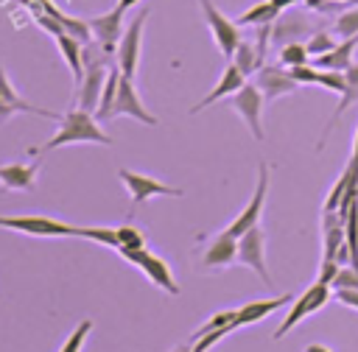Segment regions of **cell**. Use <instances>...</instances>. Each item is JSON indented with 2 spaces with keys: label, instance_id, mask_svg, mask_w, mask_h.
<instances>
[{
  "label": "cell",
  "instance_id": "obj_1",
  "mask_svg": "<svg viewBox=\"0 0 358 352\" xmlns=\"http://www.w3.org/2000/svg\"><path fill=\"white\" fill-rule=\"evenodd\" d=\"M76 142H98V145H112V137L103 134V129L98 126V117L81 106L67 109V115H62L59 129L50 140H45L42 145H34L28 154H45V151H56L62 145H76Z\"/></svg>",
  "mask_w": 358,
  "mask_h": 352
},
{
  "label": "cell",
  "instance_id": "obj_2",
  "mask_svg": "<svg viewBox=\"0 0 358 352\" xmlns=\"http://www.w3.org/2000/svg\"><path fill=\"white\" fill-rule=\"evenodd\" d=\"M330 296H333V285H324V282H319V279H316L310 288H305L302 296L294 299V305H291V310L285 313V318L280 321V327L274 330V341L285 338L302 318H308L310 313H316L319 307H324Z\"/></svg>",
  "mask_w": 358,
  "mask_h": 352
},
{
  "label": "cell",
  "instance_id": "obj_3",
  "mask_svg": "<svg viewBox=\"0 0 358 352\" xmlns=\"http://www.w3.org/2000/svg\"><path fill=\"white\" fill-rule=\"evenodd\" d=\"M0 226L34 237H78V226L48 215H0Z\"/></svg>",
  "mask_w": 358,
  "mask_h": 352
},
{
  "label": "cell",
  "instance_id": "obj_4",
  "mask_svg": "<svg viewBox=\"0 0 358 352\" xmlns=\"http://www.w3.org/2000/svg\"><path fill=\"white\" fill-rule=\"evenodd\" d=\"M148 20V8H140V14L134 17V22L126 25L123 36H120V45L115 50V64L120 67V73L126 78H134L137 75V67H140V47H143V25Z\"/></svg>",
  "mask_w": 358,
  "mask_h": 352
},
{
  "label": "cell",
  "instance_id": "obj_5",
  "mask_svg": "<svg viewBox=\"0 0 358 352\" xmlns=\"http://www.w3.org/2000/svg\"><path fill=\"white\" fill-rule=\"evenodd\" d=\"M117 179H120L123 187L129 190L134 207H143V204H148V201L157 198V196H171V198L182 196L179 187H171V184H165V182H159V179H154V176H145V173H137V170H129V168H120V170H117Z\"/></svg>",
  "mask_w": 358,
  "mask_h": 352
},
{
  "label": "cell",
  "instance_id": "obj_6",
  "mask_svg": "<svg viewBox=\"0 0 358 352\" xmlns=\"http://www.w3.org/2000/svg\"><path fill=\"white\" fill-rule=\"evenodd\" d=\"M263 101L266 95L260 92L257 84H243L235 95H229V106L241 115V120L246 123V129L252 131L255 140H263Z\"/></svg>",
  "mask_w": 358,
  "mask_h": 352
},
{
  "label": "cell",
  "instance_id": "obj_7",
  "mask_svg": "<svg viewBox=\"0 0 358 352\" xmlns=\"http://www.w3.org/2000/svg\"><path fill=\"white\" fill-rule=\"evenodd\" d=\"M266 196H268V162H257V184H255V193L249 198V204L243 207V212L227 226V232L232 237H241L243 232H249L252 226L260 223V215H263V204H266Z\"/></svg>",
  "mask_w": 358,
  "mask_h": 352
},
{
  "label": "cell",
  "instance_id": "obj_8",
  "mask_svg": "<svg viewBox=\"0 0 358 352\" xmlns=\"http://www.w3.org/2000/svg\"><path fill=\"white\" fill-rule=\"evenodd\" d=\"M199 3H201L204 22H207V28H210V34H213V39H215L218 50L224 53V59H232L235 47L241 45L238 22H235V20H229V17H224V14L213 6V0H199Z\"/></svg>",
  "mask_w": 358,
  "mask_h": 352
},
{
  "label": "cell",
  "instance_id": "obj_9",
  "mask_svg": "<svg viewBox=\"0 0 358 352\" xmlns=\"http://www.w3.org/2000/svg\"><path fill=\"white\" fill-rule=\"evenodd\" d=\"M238 263L249 265L266 285H271V277L266 268V232L260 229V223L238 237Z\"/></svg>",
  "mask_w": 358,
  "mask_h": 352
},
{
  "label": "cell",
  "instance_id": "obj_10",
  "mask_svg": "<svg viewBox=\"0 0 358 352\" xmlns=\"http://www.w3.org/2000/svg\"><path fill=\"white\" fill-rule=\"evenodd\" d=\"M123 8H109V11H103V14H98V17H90L87 22H90V31H92V42L103 50V53H115L117 50V45H120V36H123Z\"/></svg>",
  "mask_w": 358,
  "mask_h": 352
},
{
  "label": "cell",
  "instance_id": "obj_11",
  "mask_svg": "<svg viewBox=\"0 0 358 352\" xmlns=\"http://www.w3.org/2000/svg\"><path fill=\"white\" fill-rule=\"evenodd\" d=\"M115 117H134L145 126H157V117L143 106L140 95H137V87H134V78H120V87H117V95H115V103H112V112H109V120Z\"/></svg>",
  "mask_w": 358,
  "mask_h": 352
},
{
  "label": "cell",
  "instance_id": "obj_12",
  "mask_svg": "<svg viewBox=\"0 0 358 352\" xmlns=\"http://www.w3.org/2000/svg\"><path fill=\"white\" fill-rule=\"evenodd\" d=\"M347 240V221L338 210H322V260H336L338 246Z\"/></svg>",
  "mask_w": 358,
  "mask_h": 352
},
{
  "label": "cell",
  "instance_id": "obj_13",
  "mask_svg": "<svg viewBox=\"0 0 358 352\" xmlns=\"http://www.w3.org/2000/svg\"><path fill=\"white\" fill-rule=\"evenodd\" d=\"M39 168H42L39 162H8V165H0V184L6 190L31 193L36 187Z\"/></svg>",
  "mask_w": 358,
  "mask_h": 352
},
{
  "label": "cell",
  "instance_id": "obj_14",
  "mask_svg": "<svg viewBox=\"0 0 358 352\" xmlns=\"http://www.w3.org/2000/svg\"><path fill=\"white\" fill-rule=\"evenodd\" d=\"M257 87H260V92L266 95V101H274V98H280V95H291V92H296V81L291 78V73H288V67L285 70H280V67H271V64H263L260 70H257V81H255Z\"/></svg>",
  "mask_w": 358,
  "mask_h": 352
},
{
  "label": "cell",
  "instance_id": "obj_15",
  "mask_svg": "<svg viewBox=\"0 0 358 352\" xmlns=\"http://www.w3.org/2000/svg\"><path fill=\"white\" fill-rule=\"evenodd\" d=\"M243 84H246V75L238 70V64H235V61H229V64L224 67V73H221L218 84H215V87H213V89H210V92H207V95H204V98H201V101H199V103L190 109V115H196L199 109L213 106L215 101H221V98H227V95H235V92H238Z\"/></svg>",
  "mask_w": 358,
  "mask_h": 352
},
{
  "label": "cell",
  "instance_id": "obj_16",
  "mask_svg": "<svg viewBox=\"0 0 358 352\" xmlns=\"http://www.w3.org/2000/svg\"><path fill=\"white\" fill-rule=\"evenodd\" d=\"M235 260H238V237H232L227 229L218 232L201 254L204 268H224V265H232Z\"/></svg>",
  "mask_w": 358,
  "mask_h": 352
},
{
  "label": "cell",
  "instance_id": "obj_17",
  "mask_svg": "<svg viewBox=\"0 0 358 352\" xmlns=\"http://www.w3.org/2000/svg\"><path fill=\"white\" fill-rule=\"evenodd\" d=\"M291 299H294L291 293H280V296H271V299H257V302H249V305L238 307V316H235V327L257 324V321H263L266 316H271L274 310H280L282 305H288Z\"/></svg>",
  "mask_w": 358,
  "mask_h": 352
},
{
  "label": "cell",
  "instance_id": "obj_18",
  "mask_svg": "<svg viewBox=\"0 0 358 352\" xmlns=\"http://www.w3.org/2000/svg\"><path fill=\"white\" fill-rule=\"evenodd\" d=\"M137 268H140V271H143V274H145L157 288H162L165 293H171V296H173V293H179V285H176V279H173L171 265H168L162 257H157L154 251H148Z\"/></svg>",
  "mask_w": 358,
  "mask_h": 352
},
{
  "label": "cell",
  "instance_id": "obj_19",
  "mask_svg": "<svg viewBox=\"0 0 358 352\" xmlns=\"http://www.w3.org/2000/svg\"><path fill=\"white\" fill-rule=\"evenodd\" d=\"M56 39V45H59V53H62V59L67 61V67H70V73H73V81H76V87L81 84V78H84V42H78L76 36H70L67 31L64 34H59V36H53Z\"/></svg>",
  "mask_w": 358,
  "mask_h": 352
},
{
  "label": "cell",
  "instance_id": "obj_20",
  "mask_svg": "<svg viewBox=\"0 0 358 352\" xmlns=\"http://www.w3.org/2000/svg\"><path fill=\"white\" fill-rule=\"evenodd\" d=\"M344 73H347V87H344V92L338 95V103H336V112H333V117H330V123L324 126V131H322V140H319V145L324 142V137L330 134V129H333V126L338 123V117L344 115V109H347V106H352V103L358 101V64L352 61V64H350V67H347Z\"/></svg>",
  "mask_w": 358,
  "mask_h": 352
},
{
  "label": "cell",
  "instance_id": "obj_21",
  "mask_svg": "<svg viewBox=\"0 0 358 352\" xmlns=\"http://www.w3.org/2000/svg\"><path fill=\"white\" fill-rule=\"evenodd\" d=\"M120 78H123L120 67H117V64H112V67H109V75H106V81H103V92H101L98 109H95V117H98V123H101V120H109V112H112V103H115L117 87H120Z\"/></svg>",
  "mask_w": 358,
  "mask_h": 352
},
{
  "label": "cell",
  "instance_id": "obj_22",
  "mask_svg": "<svg viewBox=\"0 0 358 352\" xmlns=\"http://www.w3.org/2000/svg\"><path fill=\"white\" fill-rule=\"evenodd\" d=\"M277 17H280V8L274 6V0H263V3H255L252 8H246L235 22L238 25H274Z\"/></svg>",
  "mask_w": 358,
  "mask_h": 352
},
{
  "label": "cell",
  "instance_id": "obj_23",
  "mask_svg": "<svg viewBox=\"0 0 358 352\" xmlns=\"http://www.w3.org/2000/svg\"><path fill=\"white\" fill-rule=\"evenodd\" d=\"M229 61H235V64H238V70H241L243 75H249V73H255V70H260V67H263V59H260L257 47H255V45H249V42H243V39H241V45L235 47V53H232V59H229Z\"/></svg>",
  "mask_w": 358,
  "mask_h": 352
},
{
  "label": "cell",
  "instance_id": "obj_24",
  "mask_svg": "<svg viewBox=\"0 0 358 352\" xmlns=\"http://www.w3.org/2000/svg\"><path fill=\"white\" fill-rule=\"evenodd\" d=\"M78 237H87V240H95L101 246H109V249H120V237H117V229L112 226H78Z\"/></svg>",
  "mask_w": 358,
  "mask_h": 352
},
{
  "label": "cell",
  "instance_id": "obj_25",
  "mask_svg": "<svg viewBox=\"0 0 358 352\" xmlns=\"http://www.w3.org/2000/svg\"><path fill=\"white\" fill-rule=\"evenodd\" d=\"M235 316H238V310H218V313H213L193 335H190V341H196V338H201V335H207V332H213V330H221V327H235ZM238 330V327H235Z\"/></svg>",
  "mask_w": 358,
  "mask_h": 352
},
{
  "label": "cell",
  "instance_id": "obj_26",
  "mask_svg": "<svg viewBox=\"0 0 358 352\" xmlns=\"http://www.w3.org/2000/svg\"><path fill=\"white\" fill-rule=\"evenodd\" d=\"M308 47L305 42H288L280 47V64L282 67H296V64H308Z\"/></svg>",
  "mask_w": 358,
  "mask_h": 352
},
{
  "label": "cell",
  "instance_id": "obj_27",
  "mask_svg": "<svg viewBox=\"0 0 358 352\" xmlns=\"http://www.w3.org/2000/svg\"><path fill=\"white\" fill-rule=\"evenodd\" d=\"M333 31H336L341 39L358 34V6H350V8H344L341 14H336V25H333Z\"/></svg>",
  "mask_w": 358,
  "mask_h": 352
},
{
  "label": "cell",
  "instance_id": "obj_28",
  "mask_svg": "<svg viewBox=\"0 0 358 352\" xmlns=\"http://www.w3.org/2000/svg\"><path fill=\"white\" fill-rule=\"evenodd\" d=\"M305 47H308L310 56H324V53H330L336 47V42H333V36L327 31H313L310 39L305 42Z\"/></svg>",
  "mask_w": 358,
  "mask_h": 352
},
{
  "label": "cell",
  "instance_id": "obj_29",
  "mask_svg": "<svg viewBox=\"0 0 358 352\" xmlns=\"http://www.w3.org/2000/svg\"><path fill=\"white\" fill-rule=\"evenodd\" d=\"M288 73H291V78L302 87V84H319V75H322V70L319 67H310V64H296V67H288Z\"/></svg>",
  "mask_w": 358,
  "mask_h": 352
},
{
  "label": "cell",
  "instance_id": "obj_30",
  "mask_svg": "<svg viewBox=\"0 0 358 352\" xmlns=\"http://www.w3.org/2000/svg\"><path fill=\"white\" fill-rule=\"evenodd\" d=\"M319 84L341 95V92H344V87H347V73H344V70H322Z\"/></svg>",
  "mask_w": 358,
  "mask_h": 352
},
{
  "label": "cell",
  "instance_id": "obj_31",
  "mask_svg": "<svg viewBox=\"0 0 358 352\" xmlns=\"http://www.w3.org/2000/svg\"><path fill=\"white\" fill-rule=\"evenodd\" d=\"M344 288H358V268L355 265H341L336 279H333V291H344Z\"/></svg>",
  "mask_w": 358,
  "mask_h": 352
},
{
  "label": "cell",
  "instance_id": "obj_32",
  "mask_svg": "<svg viewBox=\"0 0 358 352\" xmlns=\"http://www.w3.org/2000/svg\"><path fill=\"white\" fill-rule=\"evenodd\" d=\"M117 229V237H120V246H145V237L137 226H115Z\"/></svg>",
  "mask_w": 358,
  "mask_h": 352
},
{
  "label": "cell",
  "instance_id": "obj_33",
  "mask_svg": "<svg viewBox=\"0 0 358 352\" xmlns=\"http://www.w3.org/2000/svg\"><path fill=\"white\" fill-rule=\"evenodd\" d=\"M338 263L336 260H322V265H319V282H324V285H333V279H336V274H338Z\"/></svg>",
  "mask_w": 358,
  "mask_h": 352
},
{
  "label": "cell",
  "instance_id": "obj_34",
  "mask_svg": "<svg viewBox=\"0 0 358 352\" xmlns=\"http://www.w3.org/2000/svg\"><path fill=\"white\" fill-rule=\"evenodd\" d=\"M333 296L344 305V307H352L358 310V288H344V291H333Z\"/></svg>",
  "mask_w": 358,
  "mask_h": 352
},
{
  "label": "cell",
  "instance_id": "obj_35",
  "mask_svg": "<svg viewBox=\"0 0 358 352\" xmlns=\"http://www.w3.org/2000/svg\"><path fill=\"white\" fill-rule=\"evenodd\" d=\"M14 112H17V109H14L11 103H6V101L0 98V123H6V120H8L11 115H14Z\"/></svg>",
  "mask_w": 358,
  "mask_h": 352
},
{
  "label": "cell",
  "instance_id": "obj_36",
  "mask_svg": "<svg viewBox=\"0 0 358 352\" xmlns=\"http://www.w3.org/2000/svg\"><path fill=\"white\" fill-rule=\"evenodd\" d=\"M140 0H117V8H123V11H129V8H134Z\"/></svg>",
  "mask_w": 358,
  "mask_h": 352
},
{
  "label": "cell",
  "instance_id": "obj_37",
  "mask_svg": "<svg viewBox=\"0 0 358 352\" xmlns=\"http://www.w3.org/2000/svg\"><path fill=\"white\" fill-rule=\"evenodd\" d=\"M305 352H333V349H327L324 344H310V346H305Z\"/></svg>",
  "mask_w": 358,
  "mask_h": 352
},
{
  "label": "cell",
  "instance_id": "obj_38",
  "mask_svg": "<svg viewBox=\"0 0 358 352\" xmlns=\"http://www.w3.org/2000/svg\"><path fill=\"white\" fill-rule=\"evenodd\" d=\"M171 352H193V346H187V344H179V346H173Z\"/></svg>",
  "mask_w": 358,
  "mask_h": 352
},
{
  "label": "cell",
  "instance_id": "obj_39",
  "mask_svg": "<svg viewBox=\"0 0 358 352\" xmlns=\"http://www.w3.org/2000/svg\"><path fill=\"white\" fill-rule=\"evenodd\" d=\"M350 159L358 162V129H355V145H352V156H350Z\"/></svg>",
  "mask_w": 358,
  "mask_h": 352
},
{
  "label": "cell",
  "instance_id": "obj_40",
  "mask_svg": "<svg viewBox=\"0 0 358 352\" xmlns=\"http://www.w3.org/2000/svg\"><path fill=\"white\" fill-rule=\"evenodd\" d=\"M347 3H352V6H358V0H347Z\"/></svg>",
  "mask_w": 358,
  "mask_h": 352
}]
</instances>
